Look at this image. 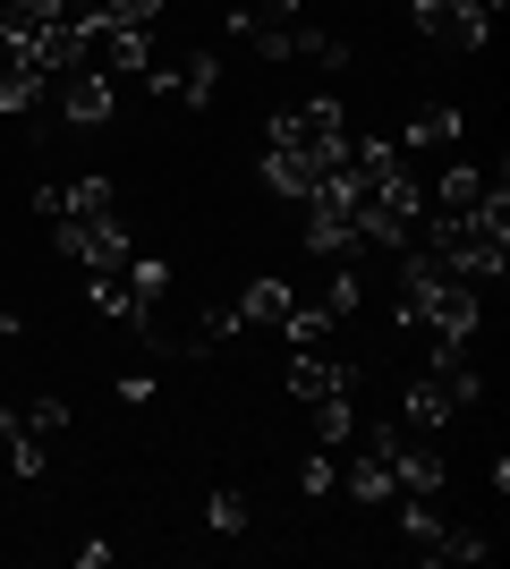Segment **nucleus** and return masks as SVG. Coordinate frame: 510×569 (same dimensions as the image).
Masks as SVG:
<instances>
[{"mask_svg": "<svg viewBox=\"0 0 510 569\" xmlns=\"http://www.w3.org/2000/svg\"><path fill=\"white\" fill-rule=\"evenodd\" d=\"M417 247L442 263V272H460V281H493L510 263V221L502 204H477V213H426Z\"/></svg>", "mask_w": 510, "mask_h": 569, "instance_id": "obj_1", "label": "nucleus"}, {"mask_svg": "<svg viewBox=\"0 0 510 569\" xmlns=\"http://www.w3.org/2000/svg\"><path fill=\"white\" fill-rule=\"evenodd\" d=\"M272 144H281V153H307V162H340V144H349V119H340V102H332V94H316V102H298V111L272 119Z\"/></svg>", "mask_w": 510, "mask_h": 569, "instance_id": "obj_2", "label": "nucleus"}, {"mask_svg": "<svg viewBox=\"0 0 510 569\" xmlns=\"http://www.w3.org/2000/svg\"><path fill=\"white\" fill-rule=\"evenodd\" d=\"M51 86H60V94H51V119H60V128H111V111H120V86L102 69H60Z\"/></svg>", "mask_w": 510, "mask_h": 569, "instance_id": "obj_3", "label": "nucleus"}, {"mask_svg": "<svg viewBox=\"0 0 510 569\" xmlns=\"http://www.w3.org/2000/svg\"><path fill=\"white\" fill-rule=\"evenodd\" d=\"M409 18H417V34L442 43V51H477V43H486V26H493L486 9H468V0H417Z\"/></svg>", "mask_w": 510, "mask_h": 569, "instance_id": "obj_4", "label": "nucleus"}, {"mask_svg": "<svg viewBox=\"0 0 510 569\" xmlns=\"http://www.w3.org/2000/svg\"><path fill=\"white\" fill-rule=\"evenodd\" d=\"M146 86H153V94H179L188 111H204V102L221 94V60H213V51H196V60H179V69H146Z\"/></svg>", "mask_w": 510, "mask_h": 569, "instance_id": "obj_5", "label": "nucleus"}, {"mask_svg": "<svg viewBox=\"0 0 510 569\" xmlns=\"http://www.w3.org/2000/svg\"><path fill=\"white\" fill-rule=\"evenodd\" d=\"M290 391H298L307 408H316V400H340V391H358V366H332L323 349H298V357H290Z\"/></svg>", "mask_w": 510, "mask_h": 569, "instance_id": "obj_6", "label": "nucleus"}, {"mask_svg": "<svg viewBox=\"0 0 510 569\" xmlns=\"http://www.w3.org/2000/svg\"><path fill=\"white\" fill-rule=\"evenodd\" d=\"M43 102H51V69H34V60L9 51V69H0V111H9V119H34Z\"/></svg>", "mask_w": 510, "mask_h": 569, "instance_id": "obj_7", "label": "nucleus"}, {"mask_svg": "<svg viewBox=\"0 0 510 569\" xmlns=\"http://www.w3.org/2000/svg\"><path fill=\"white\" fill-rule=\"evenodd\" d=\"M477 204H502V179H486V170H442L434 213H477Z\"/></svg>", "mask_w": 510, "mask_h": 569, "instance_id": "obj_8", "label": "nucleus"}, {"mask_svg": "<svg viewBox=\"0 0 510 569\" xmlns=\"http://www.w3.org/2000/svg\"><path fill=\"white\" fill-rule=\"evenodd\" d=\"M451 137H460V111H451V102H434V111H417V119H409L400 153L417 162V153H434V144H451Z\"/></svg>", "mask_w": 510, "mask_h": 569, "instance_id": "obj_9", "label": "nucleus"}, {"mask_svg": "<svg viewBox=\"0 0 510 569\" xmlns=\"http://www.w3.org/2000/svg\"><path fill=\"white\" fill-rule=\"evenodd\" d=\"M340 485H349L358 501H391V459L374 451V442H358V468L340 476Z\"/></svg>", "mask_w": 510, "mask_h": 569, "instance_id": "obj_10", "label": "nucleus"}, {"mask_svg": "<svg viewBox=\"0 0 510 569\" xmlns=\"http://www.w3.org/2000/svg\"><path fill=\"white\" fill-rule=\"evenodd\" d=\"M230 315H239V323H290V281H256Z\"/></svg>", "mask_w": 510, "mask_h": 569, "instance_id": "obj_11", "label": "nucleus"}, {"mask_svg": "<svg viewBox=\"0 0 510 569\" xmlns=\"http://www.w3.org/2000/svg\"><path fill=\"white\" fill-rule=\"evenodd\" d=\"M400 536H409V545L426 552V561H434V552H442V519H434V510H426V493H409V510H400Z\"/></svg>", "mask_w": 510, "mask_h": 569, "instance_id": "obj_12", "label": "nucleus"}, {"mask_svg": "<svg viewBox=\"0 0 510 569\" xmlns=\"http://www.w3.org/2000/svg\"><path fill=\"white\" fill-rule=\"evenodd\" d=\"M349 400H358V391H340V400H316V442H323V451L358 433V417H349Z\"/></svg>", "mask_w": 510, "mask_h": 569, "instance_id": "obj_13", "label": "nucleus"}, {"mask_svg": "<svg viewBox=\"0 0 510 569\" xmlns=\"http://www.w3.org/2000/svg\"><path fill=\"white\" fill-rule=\"evenodd\" d=\"M256 26H298V0H247L230 18V34H256Z\"/></svg>", "mask_w": 510, "mask_h": 569, "instance_id": "obj_14", "label": "nucleus"}, {"mask_svg": "<svg viewBox=\"0 0 510 569\" xmlns=\"http://www.w3.org/2000/svg\"><path fill=\"white\" fill-rule=\"evenodd\" d=\"M486 536H477V527H442V552H434V561H486Z\"/></svg>", "mask_w": 510, "mask_h": 569, "instance_id": "obj_15", "label": "nucleus"}, {"mask_svg": "<svg viewBox=\"0 0 510 569\" xmlns=\"http://www.w3.org/2000/svg\"><path fill=\"white\" fill-rule=\"evenodd\" d=\"M69 213H120V204H111V179H102V170L69 188Z\"/></svg>", "mask_w": 510, "mask_h": 569, "instance_id": "obj_16", "label": "nucleus"}, {"mask_svg": "<svg viewBox=\"0 0 510 569\" xmlns=\"http://www.w3.org/2000/svg\"><path fill=\"white\" fill-rule=\"evenodd\" d=\"M204 527H213V536H239V527H247V501L239 493H213V501H204Z\"/></svg>", "mask_w": 510, "mask_h": 569, "instance_id": "obj_17", "label": "nucleus"}, {"mask_svg": "<svg viewBox=\"0 0 510 569\" xmlns=\"http://www.w3.org/2000/svg\"><path fill=\"white\" fill-rule=\"evenodd\" d=\"M26 426L43 433V442H60V433H69V400H34V408H26Z\"/></svg>", "mask_w": 510, "mask_h": 569, "instance_id": "obj_18", "label": "nucleus"}, {"mask_svg": "<svg viewBox=\"0 0 510 569\" xmlns=\"http://www.w3.org/2000/svg\"><path fill=\"white\" fill-rule=\"evenodd\" d=\"M298 485H307V493H332V485H340L332 451H316V459H307V468H298Z\"/></svg>", "mask_w": 510, "mask_h": 569, "instance_id": "obj_19", "label": "nucleus"}]
</instances>
